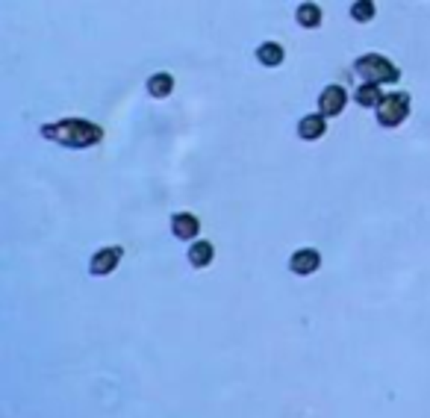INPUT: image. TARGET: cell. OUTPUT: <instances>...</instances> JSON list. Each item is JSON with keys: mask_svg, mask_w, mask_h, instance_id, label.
<instances>
[{"mask_svg": "<svg viewBox=\"0 0 430 418\" xmlns=\"http://www.w3.org/2000/svg\"><path fill=\"white\" fill-rule=\"evenodd\" d=\"M42 136L51 142H59L65 147H92L104 139V130L92 121H82V118H65V121L44 124Z\"/></svg>", "mask_w": 430, "mask_h": 418, "instance_id": "1", "label": "cell"}, {"mask_svg": "<svg viewBox=\"0 0 430 418\" xmlns=\"http://www.w3.org/2000/svg\"><path fill=\"white\" fill-rule=\"evenodd\" d=\"M354 71L366 82H374V86H380V82H398L401 80V71L395 68V62H389L386 56H380V54L360 56L354 62Z\"/></svg>", "mask_w": 430, "mask_h": 418, "instance_id": "2", "label": "cell"}, {"mask_svg": "<svg viewBox=\"0 0 430 418\" xmlns=\"http://www.w3.org/2000/svg\"><path fill=\"white\" fill-rule=\"evenodd\" d=\"M410 115V94L407 92H392V94H383L377 106V121L383 127H398L407 121Z\"/></svg>", "mask_w": 430, "mask_h": 418, "instance_id": "3", "label": "cell"}, {"mask_svg": "<svg viewBox=\"0 0 430 418\" xmlns=\"http://www.w3.org/2000/svg\"><path fill=\"white\" fill-rule=\"evenodd\" d=\"M121 257H124V250L115 247V245L94 250V257H92V262H89V271H92L94 277H106V274H112L115 269H118Z\"/></svg>", "mask_w": 430, "mask_h": 418, "instance_id": "4", "label": "cell"}, {"mask_svg": "<svg viewBox=\"0 0 430 418\" xmlns=\"http://www.w3.org/2000/svg\"><path fill=\"white\" fill-rule=\"evenodd\" d=\"M345 104H348V92H345L342 86H336V82H330V86L319 94V109L324 118H336V115H342Z\"/></svg>", "mask_w": 430, "mask_h": 418, "instance_id": "5", "label": "cell"}, {"mask_svg": "<svg viewBox=\"0 0 430 418\" xmlns=\"http://www.w3.org/2000/svg\"><path fill=\"white\" fill-rule=\"evenodd\" d=\"M321 265V254L316 247H301L295 250L292 259H289V271L297 274V277H307V274H316Z\"/></svg>", "mask_w": 430, "mask_h": 418, "instance_id": "6", "label": "cell"}, {"mask_svg": "<svg viewBox=\"0 0 430 418\" xmlns=\"http://www.w3.org/2000/svg\"><path fill=\"white\" fill-rule=\"evenodd\" d=\"M171 233L177 239H183V242L197 239V233H201V221H197V215H192V212H177L171 219Z\"/></svg>", "mask_w": 430, "mask_h": 418, "instance_id": "7", "label": "cell"}, {"mask_svg": "<svg viewBox=\"0 0 430 418\" xmlns=\"http://www.w3.org/2000/svg\"><path fill=\"white\" fill-rule=\"evenodd\" d=\"M327 133V121H324V115H307V118L297 121V136H301L304 142H316L321 139Z\"/></svg>", "mask_w": 430, "mask_h": 418, "instance_id": "8", "label": "cell"}, {"mask_svg": "<svg viewBox=\"0 0 430 418\" xmlns=\"http://www.w3.org/2000/svg\"><path fill=\"white\" fill-rule=\"evenodd\" d=\"M283 44H277V42H266V44H259L257 47V59L266 65V68H277L280 62H283Z\"/></svg>", "mask_w": 430, "mask_h": 418, "instance_id": "9", "label": "cell"}, {"mask_svg": "<svg viewBox=\"0 0 430 418\" xmlns=\"http://www.w3.org/2000/svg\"><path fill=\"white\" fill-rule=\"evenodd\" d=\"M215 259V247L209 242H192L189 247V262L195 269H207V265Z\"/></svg>", "mask_w": 430, "mask_h": 418, "instance_id": "10", "label": "cell"}, {"mask_svg": "<svg viewBox=\"0 0 430 418\" xmlns=\"http://www.w3.org/2000/svg\"><path fill=\"white\" fill-rule=\"evenodd\" d=\"M171 92H174V77L171 74L159 71V74H154L151 80H147V94L151 97H168Z\"/></svg>", "mask_w": 430, "mask_h": 418, "instance_id": "11", "label": "cell"}, {"mask_svg": "<svg viewBox=\"0 0 430 418\" xmlns=\"http://www.w3.org/2000/svg\"><path fill=\"white\" fill-rule=\"evenodd\" d=\"M357 104L360 106H380V100H383V94H380V86H374V82H362V86L357 89Z\"/></svg>", "mask_w": 430, "mask_h": 418, "instance_id": "12", "label": "cell"}, {"mask_svg": "<svg viewBox=\"0 0 430 418\" xmlns=\"http://www.w3.org/2000/svg\"><path fill=\"white\" fill-rule=\"evenodd\" d=\"M297 24L307 30H316L321 24V9L316 4H301L297 6Z\"/></svg>", "mask_w": 430, "mask_h": 418, "instance_id": "13", "label": "cell"}, {"mask_svg": "<svg viewBox=\"0 0 430 418\" xmlns=\"http://www.w3.org/2000/svg\"><path fill=\"white\" fill-rule=\"evenodd\" d=\"M351 18L360 21V24H369L374 18V4L371 0H360V4L351 6Z\"/></svg>", "mask_w": 430, "mask_h": 418, "instance_id": "14", "label": "cell"}]
</instances>
